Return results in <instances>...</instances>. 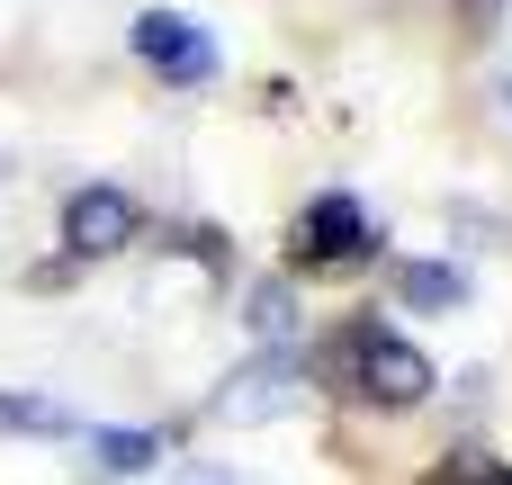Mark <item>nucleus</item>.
Masks as SVG:
<instances>
[{
	"label": "nucleus",
	"mask_w": 512,
	"mask_h": 485,
	"mask_svg": "<svg viewBox=\"0 0 512 485\" xmlns=\"http://www.w3.org/2000/svg\"><path fill=\"white\" fill-rule=\"evenodd\" d=\"M324 378L342 387V396H360V405H378V414H414L441 378H432V360L405 342V333H387L378 315H360V324H342L333 342H324Z\"/></svg>",
	"instance_id": "obj_1"
},
{
	"label": "nucleus",
	"mask_w": 512,
	"mask_h": 485,
	"mask_svg": "<svg viewBox=\"0 0 512 485\" xmlns=\"http://www.w3.org/2000/svg\"><path fill=\"white\" fill-rule=\"evenodd\" d=\"M369 243H378L369 207H360L351 189H324V198H306L297 225H288V270H351V261H369Z\"/></svg>",
	"instance_id": "obj_2"
},
{
	"label": "nucleus",
	"mask_w": 512,
	"mask_h": 485,
	"mask_svg": "<svg viewBox=\"0 0 512 485\" xmlns=\"http://www.w3.org/2000/svg\"><path fill=\"white\" fill-rule=\"evenodd\" d=\"M135 234H144V216H135V198H126V189L90 180V189H72V198H63V261H117Z\"/></svg>",
	"instance_id": "obj_3"
},
{
	"label": "nucleus",
	"mask_w": 512,
	"mask_h": 485,
	"mask_svg": "<svg viewBox=\"0 0 512 485\" xmlns=\"http://www.w3.org/2000/svg\"><path fill=\"white\" fill-rule=\"evenodd\" d=\"M288 405H306V360L297 351H261V360H243L225 387H216V423H270V414H288Z\"/></svg>",
	"instance_id": "obj_4"
},
{
	"label": "nucleus",
	"mask_w": 512,
	"mask_h": 485,
	"mask_svg": "<svg viewBox=\"0 0 512 485\" xmlns=\"http://www.w3.org/2000/svg\"><path fill=\"white\" fill-rule=\"evenodd\" d=\"M135 54H144L162 81H180V90L216 81V36H207L189 9H144V18H135Z\"/></svg>",
	"instance_id": "obj_5"
},
{
	"label": "nucleus",
	"mask_w": 512,
	"mask_h": 485,
	"mask_svg": "<svg viewBox=\"0 0 512 485\" xmlns=\"http://www.w3.org/2000/svg\"><path fill=\"white\" fill-rule=\"evenodd\" d=\"M396 297L414 315H459L468 306V270H450V261H396Z\"/></svg>",
	"instance_id": "obj_6"
},
{
	"label": "nucleus",
	"mask_w": 512,
	"mask_h": 485,
	"mask_svg": "<svg viewBox=\"0 0 512 485\" xmlns=\"http://www.w3.org/2000/svg\"><path fill=\"white\" fill-rule=\"evenodd\" d=\"M162 450H171V441L144 432V423H99V432H90V468H99V477H144Z\"/></svg>",
	"instance_id": "obj_7"
},
{
	"label": "nucleus",
	"mask_w": 512,
	"mask_h": 485,
	"mask_svg": "<svg viewBox=\"0 0 512 485\" xmlns=\"http://www.w3.org/2000/svg\"><path fill=\"white\" fill-rule=\"evenodd\" d=\"M243 324H252L261 351H288V342H297V288H288V279H252V288H243Z\"/></svg>",
	"instance_id": "obj_8"
},
{
	"label": "nucleus",
	"mask_w": 512,
	"mask_h": 485,
	"mask_svg": "<svg viewBox=\"0 0 512 485\" xmlns=\"http://www.w3.org/2000/svg\"><path fill=\"white\" fill-rule=\"evenodd\" d=\"M0 432H36V441H54V432H72V414H63L54 396H0Z\"/></svg>",
	"instance_id": "obj_9"
},
{
	"label": "nucleus",
	"mask_w": 512,
	"mask_h": 485,
	"mask_svg": "<svg viewBox=\"0 0 512 485\" xmlns=\"http://www.w3.org/2000/svg\"><path fill=\"white\" fill-rule=\"evenodd\" d=\"M441 485H512V459H495V450H450L441 459Z\"/></svg>",
	"instance_id": "obj_10"
},
{
	"label": "nucleus",
	"mask_w": 512,
	"mask_h": 485,
	"mask_svg": "<svg viewBox=\"0 0 512 485\" xmlns=\"http://www.w3.org/2000/svg\"><path fill=\"white\" fill-rule=\"evenodd\" d=\"M180 485H234V477H180Z\"/></svg>",
	"instance_id": "obj_11"
}]
</instances>
